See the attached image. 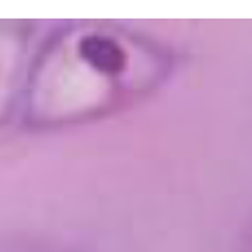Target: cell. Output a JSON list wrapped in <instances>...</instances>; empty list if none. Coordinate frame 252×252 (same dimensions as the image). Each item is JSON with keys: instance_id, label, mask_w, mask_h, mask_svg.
Masks as SVG:
<instances>
[{"instance_id": "cell-1", "label": "cell", "mask_w": 252, "mask_h": 252, "mask_svg": "<svg viewBox=\"0 0 252 252\" xmlns=\"http://www.w3.org/2000/svg\"><path fill=\"white\" fill-rule=\"evenodd\" d=\"M76 56L104 79L118 83L126 78L136 79L133 52L121 37L108 31L83 32L76 40Z\"/></svg>"}, {"instance_id": "cell-2", "label": "cell", "mask_w": 252, "mask_h": 252, "mask_svg": "<svg viewBox=\"0 0 252 252\" xmlns=\"http://www.w3.org/2000/svg\"><path fill=\"white\" fill-rule=\"evenodd\" d=\"M239 252H252V219L244 227L241 235V244H239Z\"/></svg>"}]
</instances>
